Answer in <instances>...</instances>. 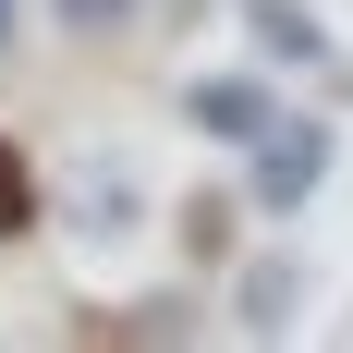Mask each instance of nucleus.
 Here are the masks:
<instances>
[{
  "instance_id": "nucleus-5",
  "label": "nucleus",
  "mask_w": 353,
  "mask_h": 353,
  "mask_svg": "<svg viewBox=\"0 0 353 353\" xmlns=\"http://www.w3.org/2000/svg\"><path fill=\"white\" fill-rule=\"evenodd\" d=\"M12 232H37V159L0 134V244H12Z\"/></svg>"
},
{
  "instance_id": "nucleus-9",
  "label": "nucleus",
  "mask_w": 353,
  "mask_h": 353,
  "mask_svg": "<svg viewBox=\"0 0 353 353\" xmlns=\"http://www.w3.org/2000/svg\"><path fill=\"white\" fill-rule=\"evenodd\" d=\"M0 49H12V0H0Z\"/></svg>"
},
{
  "instance_id": "nucleus-8",
  "label": "nucleus",
  "mask_w": 353,
  "mask_h": 353,
  "mask_svg": "<svg viewBox=\"0 0 353 353\" xmlns=\"http://www.w3.org/2000/svg\"><path fill=\"white\" fill-rule=\"evenodd\" d=\"M219 232H232V195H195V208H183V244L219 256Z\"/></svg>"
},
{
  "instance_id": "nucleus-6",
  "label": "nucleus",
  "mask_w": 353,
  "mask_h": 353,
  "mask_svg": "<svg viewBox=\"0 0 353 353\" xmlns=\"http://www.w3.org/2000/svg\"><path fill=\"white\" fill-rule=\"evenodd\" d=\"M183 329H195V305L159 292V305H134V317H110V341H183Z\"/></svg>"
},
{
  "instance_id": "nucleus-4",
  "label": "nucleus",
  "mask_w": 353,
  "mask_h": 353,
  "mask_svg": "<svg viewBox=\"0 0 353 353\" xmlns=\"http://www.w3.org/2000/svg\"><path fill=\"white\" fill-rule=\"evenodd\" d=\"M244 25H256L268 61H329V25L305 12V0H244Z\"/></svg>"
},
{
  "instance_id": "nucleus-1",
  "label": "nucleus",
  "mask_w": 353,
  "mask_h": 353,
  "mask_svg": "<svg viewBox=\"0 0 353 353\" xmlns=\"http://www.w3.org/2000/svg\"><path fill=\"white\" fill-rule=\"evenodd\" d=\"M329 159H341V122H268V134L244 146V195H256V219H292L305 195L329 183Z\"/></svg>"
},
{
  "instance_id": "nucleus-3",
  "label": "nucleus",
  "mask_w": 353,
  "mask_h": 353,
  "mask_svg": "<svg viewBox=\"0 0 353 353\" xmlns=\"http://www.w3.org/2000/svg\"><path fill=\"white\" fill-rule=\"evenodd\" d=\"M292 305H305V268H292V256H256L244 281H232V329H244V341H281Z\"/></svg>"
},
{
  "instance_id": "nucleus-2",
  "label": "nucleus",
  "mask_w": 353,
  "mask_h": 353,
  "mask_svg": "<svg viewBox=\"0 0 353 353\" xmlns=\"http://www.w3.org/2000/svg\"><path fill=\"white\" fill-rule=\"evenodd\" d=\"M183 122H195L208 146H256L268 122H281V98H268L256 73H195V85H183Z\"/></svg>"
},
{
  "instance_id": "nucleus-7",
  "label": "nucleus",
  "mask_w": 353,
  "mask_h": 353,
  "mask_svg": "<svg viewBox=\"0 0 353 353\" xmlns=\"http://www.w3.org/2000/svg\"><path fill=\"white\" fill-rule=\"evenodd\" d=\"M49 12H61L73 37H122V25H134V0H49Z\"/></svg>"
}]
</instances>
